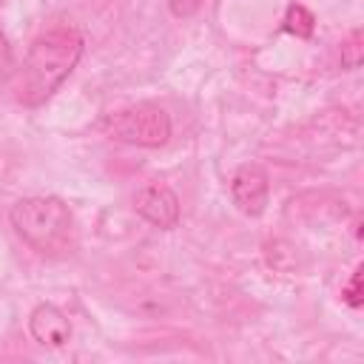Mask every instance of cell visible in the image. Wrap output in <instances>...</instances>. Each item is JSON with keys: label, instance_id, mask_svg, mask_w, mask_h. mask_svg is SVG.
I'll use <instances>...</instances> for the list:
<instances>
[{"label": "cell", "instance_id": "obj_1", "mask_svg": "<svg viewBox=\"0 0 364 364\" xmlns=\"http://www.w3.org/2000/svg\"><path fill=\"white\" fill-rule=\"evenodd\" d=\"M82 51H85V40L68 23L40 31L28 46L23 65L14 68L17 102H23L26 108L43 105L77 68V63L82 60Z\"/></svg>", "mask_w": 364, "mask_h": 364}, {"label": "cell", "instance_id": "obj_2", "mask_svg": "<svg viewBox=\"0 0 364 364\" xmlns=\"http://www.w3.org/2000/svg\"><path fill=\"white\" fill-rule=\"evenodd\" d=\"M9 222L40 256H60L74 242V213L60 196H23L11 205Z\"/></svg>", "mask_w": 364, "mask_h": 364}, {"label": "cell", "instance_id": "obj_3", "mask_svg": "<svg viewBox=\"0 0 364 364\" xmlns=\"http://www.w3.org/2000/svg\"><path fill=\"white\" fill-rule=\"evenodd\" d=\"M105 131L125 142V145H136V148H162L171 139V117L162 105L156 102H134L125 105L119 111H114L105 119Z\"/></svg>", "mask_w": 364, "mask_h": 364}, {"label": "cell", "instance_id": "obj_4", "mask_svg": "<svg viewBox=\"0 0 364 364\" xmlns=\"http://www.w3.org/2000/svg\"><path fill=\"white\" fill-rule=\"evenodd\" d=\"M230 199L245 216H262L270 199V176L264 165L259 162H245L233 171L230 176Z\"/></svg>", "mask_w": 364, "mask_h": 364}, {"label": "cell", "instance_id": "obj_5", "mask_svg": "<svg viewBox=\"0 0 364 364\" xmlns=\"http://www.w3.org/2000/svg\"><path fill=\"white\" fill-rule=\"evenodd\" d=\"M134 210L145 222H151L154 228H159V230L176 228L179 225V216H182L179 196L168 185H162V182H151V185L139 188L136 196H134Z\"/></svg>", "mask_w": 364, "mask_h": 364}, {"label": "cell", "instance_id": "obj_6", "mask_svg": "<svg viewBox=\"0 0 364 364\" xmlns=\"http://www.w3.org/2000/svg\"><path fill=\"white\" fill-rule=\"evenodd\" d=\"M28 333L37 344L57 350V347H65L71 341V321L57 304L40 301L28 316Z\"/></svg>", "mask_w": 364, "mask_h": 364}, {"label": "cell", "instance_id": "obj_7", "mask_svg": "<svg viewBox=\"0 0 364 364\" xmlns=\"http://www.w3.org/2000/svg\"><path fill=\"white\" fill-rule=\"evenodd\" d=\"M282 28H284L287 34H296V37L307 40V37H313V31H316V17H313V11H310L307 6H301V3H290L287 11H284Z\"/></svg>", "mask_w": 364, "mask_h": 364}, {"label": "cell", "instance_id": "obj_8", "mask_svg": "<svg viewBox=\"0 0 364 364\" xmlns=\"http://www.w3.org/2000/svg\"><path fill=\"white\" fill-rule=\"evenodd\" d=\"M341 65L344 68H358L361 65V31H350V37L341 43Z\"/></svg>", "mask_w": 364, "mask_h": 364}, {"label": "cell", "instance_id": "obj_9", "mask_svg": "<svg viewBox=\"0 0 364 364\" xmlns=\"http://www.w3.org/2000/svg\"><path fill=\"white\" fill-rule=\"evenodd\" d=\"M361 296H364V293H361V264H358V267L350 273L347 284L341 287V299H344L350 307H355V310H358V307H361Z\"/></svg>", "mask_w": 364, "mask_h": 364}, {"label": "cell", "instance_id": "obj_10", "mask_svg": "<svg viewBox=\"0 0 364 364\" xmlns=\"http://www.w3.org/2000/svg\"><path fill=\"white\" fill-rule=\"evenodd\" d=\"M14 51H11V46H9V37H6V31H3V26H0V82L3 80H9V77H14Z\"/></svg>", "mask_w": 364, "mask_h": 364}, {"label": "cell", "instance_id": "obj_11", "mask_svg": "<svg viewBox=\"0 0 364 364\" xmlns=\"http://www.w3.org/2000/svg\"><path fill=\"white\" fill-rule=\"evenodd\" d=\"M168 3V11L173 14V17H191V14H196L199 11V6H202V0H165Z\"/></svg>", "mask_w": 364, "mask_h": 364}]
</instances>
